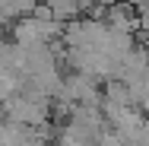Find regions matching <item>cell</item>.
<instances>
[{"label": "cell", "mask_w": 149, "mask_h": 146, "mask_svg": "<svg viewBox=\"0 0 149 146\" xmlns=\"http://www.w3.org/2000/svg\"><path fill=\"white\" fill-rule=\"evenodd\" d=\"M127 3H130L136 13H149V0H127Z\"/></svg>", "instance_id": "obj_1"}]
</instances>
